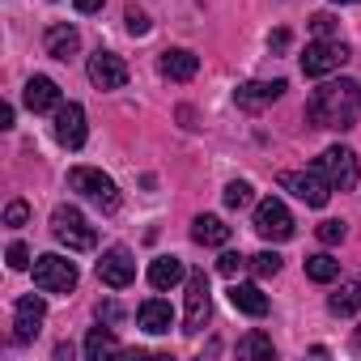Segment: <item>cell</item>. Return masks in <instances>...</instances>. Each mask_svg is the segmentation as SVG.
Instances as JSON below:
<instances>
[{
	"mask_svg": "<svg viewBox=\"0 0 361 361\" xmlns=\"http://www.w3.org/2000/svg\"><path fill=\"white\" fill-rule=\"evenodd\" d=\"M361 115V85L357 81H327L310 94L306 102V119L314 128H331V132H344L353 128Z\"/></svg>",
	"mask_w": 361,
	"mask_h": 361,
	"instance_id": "1",
	"label": "cell"
},
{
	"mask_svg": "<svg viewBox=\"0 0 361 361\" xmlns=\"http://www.w3.org/2000/svg\"><path fill=\"white\" fill-rule=\"evenodd\" d=\"M68 188H73L77 196H85L90 204H98L102 213H115V209H119L115 183H111L102 170H94V166H73V170H68Z\"/></svg>",
	"mask_w": 361,
	"mask_h": 361,
	"instance_id": "2",
	"label": "cell"
},
{
	"mask_svg": "<svg viewBox=\"0 0 361 361\" xmlns=\"http://www.w3.org/2000/svg\"><path fill=\"white\" fill-rule=\"evenodd\" d=\"M51 234L68 247V251H94L98 247V234H94V226L81 217V209H73V204H60L56 213H51Z\"/></svg>",
	"mask_w": 361,
	"mask_h": 361,
	"instance_id": "3",
	"label": "cell"
},
{
	"mask_svg": "<svg viewBox=\"0 0 361 361\" xmlns=\"http://www.w3.org/2000/svg\"><path fill=\"white\" fill-rule=\"evenodd\" d=\"M314 170L327 178V183L336 188V192H348V188H357V153L348 149V145H331V149H323L319 153V161H314Z\"/></svg>",
	"mask_w": 361,
	"mask_h": 361,
	"instance_id": "4",
	"label": "cell"
},
{
	"mask_svg": "<svg viewBox=\"0 0 361 361\" xmlns=\"http://www.w3.org/2000/svg\"><path fill=\"white\" fill-rule=\"evenodd\" d=\"M344 64H348V43L344 39H314L302 51V73L306 77H327V73H336Z\"/></svg>",
	"mask_w": 361,
	"mask_h": 361,
	"instance_id": "5",
	"label": "cell"
},
{
	"mask_svg": "<svg viewBox=\"0 0 361 361\" xmlns=\"http://www.w3.org/2000/svg\"><path fill=\"white\" fill-rule=\"evenodd\" d=\"M35 285L43 293H73L77 289V264L64 255H39L35 259Z\"/></svg>",
	"mask_w": 361,
	"mask_h": 361,
	"instance_id": "6",
	"label": "cell"
},
{
	"mask_svg": "<svg viewBox=\"0 0 361 361\" xmlns=\"http://www.w3.org/2000/svg\"><path fill=\"white\" fill-rule=\"evenodd\" d=\"M281 188L293 192V196H298L302 204H310V209H323V204L331 200V192H336L319 170H285V174H281Z\"/></svg>",
	"mask_w": 361,
	"mask_h": 361,
	"instance_id": "7",
	"label": "cell"
},
{
	"mask_svg": "<svg viewBox=\"0 0 361 361\" xmlns=\"http://www.w3.org/2000/svg\"><path fill=\"white\" fill-rule=\"evenodd\" d=\"M255 234L268 238V243H289L293 238V217H289V209L276 196L255 204Z\"/></svg>",
	"mask_w": 361,
	"mask_h": 361,
	"instance_id": "8",
	"label": "cell"
},
{
	"mask_svg": "<svg viewBox=\"0 0 361 361\" xmlns=\"http://www.w3.org/2000/svg\"><path fill=\"white\" fill-rule=\"evenodd\" d=\"M209 310H213V298H209V276L204 272H188V302H183V331L196 336L204 331L209 323Z\"/></svg>",
	"mask_w": 361,
	"mask_h": 361,
	"instance_id": "9",
	"label": "cell"
},
{
	"mask_svg": "<svg viewBox=\"0 0 361 361\" xmlns=\"http://www.w3.org/2000/svg\"><path fill=\"white\" fill-rule=\"evenodd\" d=\"M43 319H47V302L43 298H35V293L18 298L13 302V340L18 344H30L43 331Z\"/></svg>",
	"mask_w": 361,
	"mask_h": 361,
	"instance_id": "10",
	"label": "cell"
},
{
	"mask_svg": "<svg viewBox=\"0 0 361 361\" xmlns=\"http://www.w3.org/2000/svg\"><path fill=\"white\" fill-rule=\"evenodd\" d=\"M85 73H90V81H94L98 90H123V85H128V64H123V56L102 51V47L90 56Z\"/></svg>",
	"mask_w": 361,
	"mask_h": 361,
	"instance_id": "11",
	"label": "cell"
},
{
	"mask_svg": "<svg viewBox=\"0 0 361 361\" xmlns=\"http://www.w3.org/2000/svg\"><path fill=\"white\" fill-rule=\"evenodd\" d=\"M98 281L111 285V289H128V285L136 281V259H132V251H128V247L102 251V259H98Z\"/></svg>",
	"mask_w": 361,
	"mask_h": 361,
	"instance_id": "12",
	"label": "cell"
},
{
	"mask_svg": "<svg viewBox=\"0 0 361 361\" xmlns=\"http://www.w3.org/2000/svg\"><path fill=\"white\" fill-rule=\"evenodd\" d=\"M285 90H289V85H285L281 77H276V81H247V85L234 90V102H238L243 111H264V106H272Z\"/></svg>",
	"mask_w": 361,
	"mask_h": 361,
	"instance_id": "13",
	"label": "cell"
},
{
	"mask_svg": "<svg viewBox=\"0 0 361 361\" xmlns=\"http://www.w3.org/2000/svg\"><path fill=\"white\" fill-rule=\"evenodd\" d=\"M56 140H60L64 149H81V145H85V111H81L77 102H64V106L56 111Z\"/></svg>",
	"mask_w": 361,
	"mask_h": 361,
	"instance_id": "14",
	"label": "cell"
},
{
	"mask_svg": "<svg viewBox=\"0 0 361 361\" xmlns=\"http://www.w3.org/2000/svg\"><path fill=\"white\" fill-rule=\"evenodd\" d=\"M22 98H26V106H30L35 115H47V111H60V106H64V98H60V85H56L51 77H30Z\"/></svg>",
	"mask_w": 361,
	"mask_h": 361,
	"instance_id": "15",
	"label": "cell"
},
{
	"mask_svg": "<svg viewBox=\"0 0 361 361\" xmlns=\"http://www.w3.org/2000/svg\"><path fill=\"white\" fill-rule=\"evenodd\" d=\"M43 47H47V56H51V60H73V56H77V47H81V35H77V26L56 22V26H47Z\"/></svg>",
	"mask_w": 361,
	"mask_h": 361,
	"instance_id": "16",
	"label": "cell"
},
{
	"mask_svg": "<svg viewBox=\"0 0 361 361\" xmlns=\"http://www.w3.org/2000/svg\"><path fill=\"white\" fill-rule=\"evenodd\" d=\"M136 323H140L149 336H166V331L174 327V310H170V302H161V298H149V302H140V310H136Z\"/></svg>",
	"mask_w": 361,
	"mask_h": 361,
	"instance_id": "17",
	"label": "cell"
},
{
	"mask_svg": "<svg viewBox=\"0 0 361 361\" xmlns=\"http://www.w3.org/2000/svg\"><path fill=\"white\" fill-rule=\"evenodd\" d=\"M161 73L170 81H192L200 73V56L188 47H170V51H161Z\"/></svg>",
	"mask_w": 361,
	"mask_h": 361,
	"instance_id": "18",
	"label": "cell"
},
{
	"mask_svg": "<svg viewBox=\"0 0 361 361\" xmlns=\"http://www.w3.org/2000/svg\"><path fill=\"white\" fill-rule=\"evenodd\" d=\"M192 238H196L200 247H226V243H230V226H226L221 217H213V213H200V217L192 221Z\"/></svg>",
	"mask_w": 361,
	"mask_h": 361,
	"instance_id": "19",
	"label": "cell"
},
{
	"mask_svg": "<svg viewBox=\"0 0 361 361\" xmlns=\"http://www.w3.org/2000/svg\"><path fill=\"white\" fill-rule=\"evenodd\" d=\"M183 276H188V268H183V259H174V255H157L149 264V285L153 289H174Z\"/></svg>",
	"mask_w": 361,
	"mask_h": 361,
	"instance_id": "20",
	"label": "cell"
},
{
	"mask_svg": "<svg viewBox=\"0 0 361 361\" xmlns=\"http://www.w3.org/2000/svg\"><path fill=\"white\" fill-rule=\"evenodd\" d=\"M230 306L251 314V319H264L268 314V298L259 293V285H230Z\"/></svg>",
	"mask_w": 361,
	"mask_h": 361,
	"instance_id": "21",
	"label": "cell"
},
{
	"mask_svg": "<svg viewBox=\"0 0 361 361\" xmlns=\"http://www.w3.org/2000/svg\"><path fill=\"white\" fill-rule=\"evenodd\" d=\"M123 348H119V340H115V331L111 327H90V336H85V361H102V357H119Z\"/></svg>",
	"mask_w": 361,
	"mask_h": 361,
	"instance_id": "22",
	"label": "cell"
},
{
	"mask_svg": "<svg viewBox=\"0 0 361 361\" xmlns=\"http://www.w3.org/2000/svg\"><path fill=\"white\" fill-rule=\"evenodd\" d=\"M327 310H331V314H340V319L357 314V310H361V281H344V285L327 298Z\"/></svg>",
	"mask_w": 361,
	"mask_h": 361,
	"instance_id": "23",
	"label": "cell"
},
{
	"mask_svg": "<svg viewBox=\"0 0 361 361\" xmlns=\"http://www.w3.org/2000/svg\"><path fill=\"white\" fill-rule=\"evenodd\" d=\"M306 276L319 281V285H327V281L340 276V259H331V255H306Z\"/></svg>",
	"mask_w": 361,
	"mask_h": 361,
	"instance_id": "24",
	"label": "cell"
},
{
	"mask_svg": "<svg viewBox=\"0 0 361 361\" xmlns=\"http://www.w3.org/2000/svg\"><path fill=\"white\" fill-rule=\"evenodd\" d=\"M238 357H276V348L264 331H251V336L238 340Z\"/></svg>",
	"mask_w": 361,
	"mask_h": 361,
	"instance_id": "25",
	"label": "cell"
},
{
	"mask_svg": "<svg viewBox=\"0 0 361 361\" xmlns=\"http://www.w3.org/2000/svg\"><path fill=\"white\" fill-rule=\"evenodd\" d=\"M247 268H251L259 281H268V276H276V272H281V255H276V251H259V255H251V259H247Z\"/></svg>",
	"mask_w": 361,
	"mask_h": 361,
	"instance_id": "26",
	"label": "cell"
},
{
	"mask_svg": "<svg viewBox=\"0 0 361 361\" xmlns=\"http://www.w3.org/2000/svg\"><path fill=\"white\" fill-rule=\"evenodd\" d=\"M226 204H230V209H247V204H255V188L247 183V178H234V183L226 188Z\"/></svg>",
	"mask_w": 361,
	"mask_h": 361,
	"instance_id": "27",
	"label": "cell"
},
{
	"mask_svg": "<svg viewBox=\"0 0 361 361\" xmlns=\"http://www.w3.org/2000/svg\"><path fill=\"white\" fill-rule=\"evenodd\" d=\"M344 234H348V230H344V221H336V217H331V221H319V243H323V247L344 243Z\"/></svg>",
	"mask_w": 361,
	"mask_h": 361,
	"instance_id": "28",
	"label": "cell"
},
{
	"mask_svg": "<svg viewBox=\"0 0 361 361\" xmlns=\"http://www.w3.org/2000/svg\"><path fill=\"white\" fill-rule=\"evenodd\" d=\"M310 30H314L319 39H340V35H336V30H340V22H336L331 13H314V18H310Z\"/></svg>",
	"mask_w": 361,
	"mask_h": 361,
	"instance_id": "29",
	"label": "cell"
},
{
	"mask_svg": "<svg viewBox=\"0 0 361 361\" xmlns=\"http://www.w3.org/2000/svg\"><path fill=\"white\" fill-rule=\"evenodd\" d=\"M5 259H9V268H13V272H26V268H30V251H26V243H9Z\"/></svg>",
	"mask_w": 361,
	"mask_h": 361,
	"instance_id": "30",
	"label": "cell"
},
{
	"mask_svg": "<svg viewBox=\"0 0 361 361\" xmlns=\"http://www.w3.org/2000/svg\"><path fill=\"white\" fill-rule=\"evenodd\" d=\"M26 221H30V204H26V200H13V204L5 209V226L18 230V226H26Z\"/></svg>",
	"mask_w": 361,
	"mask_h": 361,
	"instance_id": "31",
	"label": "cell"
},
{
	"mask_svg": "<svg viewBox=\"0 0 361 361\" xmlns=\"http://www.w3.org/2000/svg\"><path fill=\"white\" fill-rule=\"evenodd\" d=\"M238 268H247V255H238V251H226V255L217 259V272H221V276H238Z\"/></svg>",
	"mask_w": 361,
	"mask_h": 361,
	"instance_id": "32",
	"label": "cell"
},
{
	"mask_svg": "<svg viewBox=\"0 0 361 361\" xmlns=\"http://www.w3.org/2000/svg\"><path fill=\"white\" fill-rule=\"evenodd\" d=\"M128 35H149V18L140 9H128Z\"/></svg>",
	"mask_w": 361,
	"mask_h": 361,
	"instance_id": "33",
	"label": "cell"
},
{
	"mask_svg": "<svg viewBox=\"0 0 361 361\" xmlns=\"http://www.w3.org/2000/svg\"><path fill=\"white\" fill-rule=\"evenodd\" d=\"M73 5H77V13H98L106 0H73Z\"/></svg>",
	"mask_w": 361,
	"mask_h": 361,
	"instance_id": "34",
	"label": "cell"
},
{
	"mask_svg": "<svg viewBox=\"0 0 361 361\" xmlns=\"http://www.w3.org/2000/svg\"><path fill=\"white\" fill-rule=\"evenodd\" d=\"M98 319H106V323H119V306H115V302L98 306Z\"/></svg>",
	"mask_w": 361,
	"mask_h": 361,
	"instance_id": "35",
	"label": "cell"
},
{
	"mask_svg": "<svg viewBox=\"0 0 361 361\" xmlns=\"http://www.w3.org/2000/svg\"><path fill=\"white\" fill-rule=\"evenodd\" d=\"M268 47H272V51H285V47H289V35H285V30H276V35L268 39Z\"/></svg>",
	"mask_w": 361,
	"mask_h": 361,
	"instance_id": "36",
	"label": "cell"
},
{
	"mask_svg": "<svg viewBox=\"0 0 361 361\" xmlns=\"http://www.w3.org/2000/svg\"><path fill=\"white\" fill-rule=\"evenodd\" d=\"M0 128H13V106H9V102L0 106Z\"/></svg>",
	"mask_w": 361,
	"mask_h": 361,
	"instance_id": "37",
	"label": "cell"
},
{
	"mask_svg": "<svg viewBox=\"0 0 361 361\" xmlns=\"http://www.w3.org/2000/svg\"><path fill=\"white\" fill-rule=\"evenodd\" d=\"M331 5H361V0H331Z\"/></svg>",
	"mask_w": 361,
	"mask_h": 361,
	"instance_id": "38",
	"label": "cell"
}]
</instances>
